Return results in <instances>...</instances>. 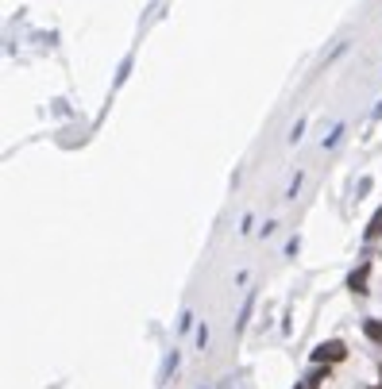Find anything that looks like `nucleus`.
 I'll use <instances>...</instances> for the list:
<instances>
[{"instance_id":"1","label":"nucleus","mask_w":382,"mask_h":389,"mask_svg":"<svg viewBox=\"0 0 382 389\" xmlns=\"http://www.w3.org/2000/svg\"><path fill=\"white\" fill-rule=\"evenodd\" d=\"M347 359V347L340 339H328V343H316L313 351V362H344Z\"/></svg>"},{"instance_id":"2","label":"nucleus","mask_w":382,"mask_h":389,"mask_svg":"<svg viewBox=\"0 0 382 389\" xmlns=\"http://www.w3.org/2000/svg\"><path fill=\"white\" fill-rule=\"evenodd\" d=\"M328 378V370H316V374H309V378H302V385L297 389H321V382Z\"/></svg>"},{"instance_id":"3","label":"nucleus","mask_w":382,"mask_h":389,"mask_svg":"<svg viewBox=\"0 0 382 389\" xmlns=\"http://www.w3.org/2000/svg\"><path fill=\"white\" fill-rule=\"evenodd\" d=\"M367 335L375 339V343H378V339H382V324H378V320H367Z\"/></svg>"},{"instance_id":"4","label":"nucleus","mask_w":382,"mask_h":389,"mask_svg":"<svg viewBox=\"0 0 382 389\" xmlns=\"http://www.w3.org/2000/svg\"><path fill=\"white\" fill-rule=\"evenodd\" d=\"M302 131H305V120H297L294 131H290V143H297V139H302Z\"/></svg>"}]
</instances>
